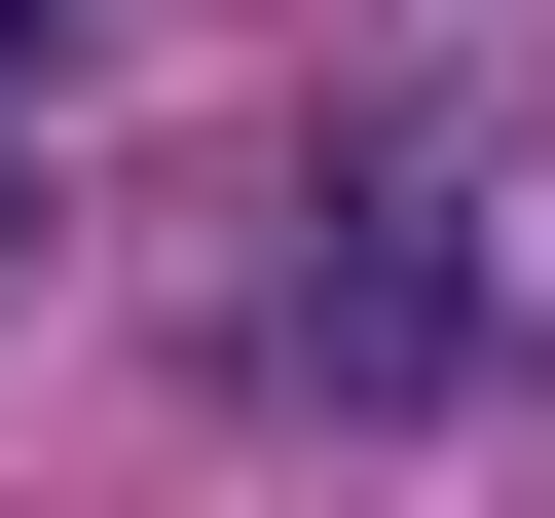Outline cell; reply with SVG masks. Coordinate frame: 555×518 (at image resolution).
<instances>
[{
    "instance_id": "6da1fadb",
    "label": "cell",
    "mask_w": 555,
    "mask_h": 518,
    "mask_svg": "<svg viewBox=\"0 0 555 518\" xmlns=\"http://www.w3.org/2000/svg\"><path fill=\"white\" fill-rule=\"evenodd\" d=\"M222 334H259V407H444V371H481V259H444V148H371V185H297Z\"/></svg>"
},
{
    "instance_id": "7a4b0ae2",
    "label": "cell",
    "mask_w": 555,
    "mask_h": 518,
    "mask_svg": "<svg viewBox=\"0 0 555 518\" xmlns=\"http://www.w3.org/2000/svg\"><path fill=\"white\" fill-rule=\"evenodd\" d=\"M0 38H75V0H0Z\"/></svg>"
}]
</instances>
